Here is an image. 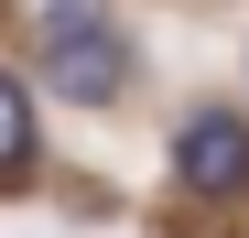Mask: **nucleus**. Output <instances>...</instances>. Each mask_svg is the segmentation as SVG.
<instances>
[{"label":"nucleus","mask_w":249,"mask_h":238,"mask_svg":"<svg viewBox=\"0 0 249 238\" xmlns=\"http://www.w3.org/2000/svg\"><path fill=\"white\" fill-rule=\"evenodd\" d=\"M33 98H44V87H33L22 65H0V184H22V173H33V152H44V130H33Z\"/></svg>","instance_id":"7ed1b4c3"},{"label":"nucleus","mask_w":249,"mask_h":238,"mask_svg":"<svg viewBox=\"0 0 249 238\" xmlns=\"http://www.w3.org/2000/svg\"><path fill=\"white\" fill-rule=\"evenodd\" d=\"M33 87L65 98V108H108L130 87V44L108 33V11H76V22H44V54H33Z\"/></svg>","instance_id":"f257e3e1"},{"label":"nucleus","mask_w":249,"mask_h":238,"mask_svg":"<svg viewBox=\"0 0 249 238\" xmlns=\"http://www.w3.org/2000/svg\"><path fill=\"white\" fill-rule=\"evenodd\" d=\"M174 184L206 195V206L249 195V119H238V108H195L184 130H174Z\"/></svg>","instance_id":"f03ea898"},{"label":"nucleus","mask_w":249,"mask_h":238,"mask_svg":"<svg viewBox=\"0 0 249 238\" xmlns=\"http://www.w3.org/2000/svg\"><path fill=\"white\" fill-rule=\"evenodd\" d=\"M76 11H98V0H44V22H76Z\"/></svg>","instance_id":"20e7f679"}]
</instances>
